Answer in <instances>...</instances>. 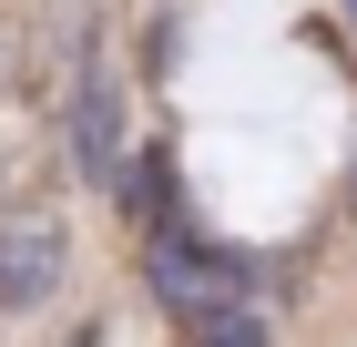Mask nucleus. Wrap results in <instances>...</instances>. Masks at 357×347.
<instances>
[{
	"mask_svg": "<svg viewBox=\"0 0 357 347\" xmlns=\"http://www.w3.org/2000/svg\"><path fill=\"white\" fill-rule=\"evenodd\" d=\"M61 123H72V174L82 184H123V82H112V52L102 41H72V72H61Z\"/></svg>",
	"mask_w": 357,
	"mask_h": 347,
	"instance_id": "nucleus-1",
	"label": "nucleus"
},
{
	"mask_svg": "<svg viewBox=\"0 0 357 347\" xmlns=\"http://www.w3.org/2000/svg\"><path fill=\"white\" fill-rule=\"evenodd\" d=\"M61 276H72V225L52 205H21L0 214V317H31V307H52Z\"/></svg>",
	"mask_w": 357,
	"mask_h": 347,
	"instance_id": "nucleus-2",
	"label": "nucleus"
},
{
	"mask_svg": "<svg viewBox=\"0 0 357 347\" xmlns=\"http://www.w3.org/2000/svg\"><path fill=\"white\" fill-rule=\"evenodd\" d=\"M153 286H164L174 307H194V317H215V307H235L245 266L215 256V245H194V235H164V245H153Z\"/></svg>",
	"mask_w": 357,
	"mask_h": 347,
	"instance_id": "nucleus-3",
	"label": "nucleus"
},
{
	"mask_svg": "<svg viewBox=\"0 0 357 347\" xmlns=\"http://www.w3.org/2000/svg\"><path fill=\"white\" fill-rule=\"evenodd\" d=\"M21 205H41V123L0 92V214H21Z\"/></svg>",
	"mask_w": 357,
	"mask_h": 347,
	"instance_id": "nucleus-4",
	"label": "nucleus"
},
{
	"mask_svg": "<svg viewBox=\"0 0 357 347\" xmlns=\"http://www.w3.org/2000/svg\"><path fill=\"white\" fill-rule=\"evenodd\" d=\"M194 347H266V327L245 307H215V317H194Z\"/></svg>",
	"mask_w": 357,
	"mask_h": 347,
	"instance_id": "nucleus-5",
	"label": "nucleus"
},
{
	"mask_svg": "<svg viewBox=\"0 0 357 347\" xmlns=\"http://www.w3.org/2000/svg\"><path fill=\"white\" fill-rule=\"evenodd\" d=\"M0 92H21V31L0 21Z\"/></svg>",
	"mask_w": 357,
	"mask_h": 347,
	"instance_id": "nucleus-6",
	"label": "nucleus"
},
{
	"mask_svg": "<svg viewBox=\"0 0 357 347\" xmlns=\"http://www.w3.org/2000/svg\"><path fill=\"white\" fill-rule=\"evenodd\" d=\"M72 347H92V337H72Z\"/></svg>",
	"mask_w": 357,
	"mask_h": 347,
	"instance_id": "nucleus-7",
	"label": "nucleus"
}]
</instances>
